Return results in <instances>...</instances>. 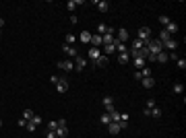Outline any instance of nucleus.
Returning a JSON list of instances; mask_svg holds the SVG:
<instances>
[{
	"label": "nucleus",
	"mask_w": 186,
	"mask_h": 138,
	"mask_svg": "<svg viewBox=\"0 0 186 138\" xmlns=\"http://www.w3.org/2000/svg\"><path fill=\"white\" fill-rule=\"evenodd\" d=\"M145 47L149 50V54H153V56H157V54H161V52H163V43H161L159 39H151Z\"/></svg>",
	"instance_id": "f257e3e1"
},
{
	"label": "nucleus",
	"mask_w": 186,
	"mask_h": 138,
	"mask_svg": "<svg viewBox=\"0 0 186 138\" xmlns=\"http://www.w3.org/2000/svg\"><path fill=\"white\" fill-rule=\"evenodd\" d=\"M137 39H141V41H143V46H147V43L151 41V29H149V27H141Z\"/></svg>",
	"instance_id": "f03ea898"
},
{
	"label": "nucleus",
	"mask_w": 186,
	"mask_h": 138,
	"mask_svg": "<svg viewBox=\"0 0 186 138\" xmlns=\"http://www.w3.org/2000/svg\"><path fill=\"white\" fill-rule=\"evenodd\" d=\"M72 64H75V70H77V72H83V70L87 68V60H85L83 56L72 58Z\"/></svg>",
	"instance_id": "7ed1b4c3"
},
{
	"label": "nucleus",
	"mask_w": 186,
	"mask_h": 138,
	"mask_svg": "<svg viewBox=\"0 0 186 138\" xmlns=\"http://www.w3.org/2000/svg\"><path fill=\"white\" fill-rule=\"evenodd\" d=\"M163 31H165V33H168L170 37H172V35H176V33H178V23H174V21H170V23L165 25V27H163Z\"/></svg>",
	"instance_id": "20e7f679"
},
{
	"label": "nucleus",
	"mask_w": 186,
	"mask_h": 138,
	"mask_svg": "<svg viewBox=\"0 0 186 138\" xmlns=\"http://www.w3.org/2000/svg\"><path fill=\"white\" fill-rule=\"evenodd\" d=\"M62 52L66 54V56H72V58H77V56H79L77 47H75V46H68V43H62Z\"/></svg>",
	"instance_id": "39448f33"
},
{
	"label": "nucleus",
	"mask_w": 186,
	"mask_h": 138,
	"mask_svg": "<svg viewBox=\"0 0 186 138\" xmlns=\"http://www.w3.org/2000/svg\"><path fill=\"white\" fill-rule=\"evenodd\" d=\"M56 91L58 93H66L68 91V81H66V78H58V82H56Z\"/></svg>",
	"instance_id": "423d86ee"
},
{
	"label": "nucleus",
	"mask_w": 186,
	"mask_h": 138,
	"mask_svg": "<svg viewBox=\"0 0 186 138\" xmlns=\"http://www.w3.org/2000/svg\"><path fill=\"white\" fill-rule=\"evenodd\" d=\"M130 39V33H128V29H118V41H120V43H126V41Z\"/></svg>",
	"instance_id": "0eeeda50"
},
{
	"label": "nucleus",
	"mask_w": 186,
	"mask_h": 138,
	"mask_svg": "<svg viewBox=\"0 0 186 138\" xmlns=\"http://www.w3.org/2000/svg\"><path fill=\"white\" fill-rule=\"evenodd\" d=\"M58 68H60V70H66V72H70V70H75V64L70 62V60H60V62H58Z\"/></svg>",
	"instance_id": "6e6552de"
},
{
	"label": "nucleus",
	"mask_w": 186,
	"mask_h": 138,
	"mask_svg": "<svg viewBox=\"0 0 186 138\" xmlns=\"http://www.w3.org/2000/svg\"><path fill=\"white\" fill-rule=\"evenodd\" d=\"M101 105L105 107V111H112V109H114V99H112L110 95H105V97L101 99Z\"/></svg>",
	"instance_id": "1a4fd4ad"
},
{
	"label": "nucleus",
	"mask_w": 186,
	"mask_h": 138,
	"mask_svg": "<svg viewBox=\"0 0 186 138\" xmlns=\"http://www.w3.org/2000/svg\"><path fill=\"white\" fill-rule=\"evenodd\" d=\"M89 46H91V47H97V50H99V47L104 46V39H101V35H97V33L91 35V43H89Z\"/></svg>",
	"instance_id": "9d476101"
},
{
	"label": "nucleus",
	"mask_w": 186,
	"mask_h": 138,
	"mask_svg": "<svg viewBox=\"0 0 186 138\" xmlns=\"http://www.w3.org/2000/svg\"><path fill=\"white\" fill-rule=\"evenodd\" d=\"M54 134H56L58 138H66V136H68V128H66V126H58L56 130H54Z\"/></svg>",
	"instance_id": "9b49d317"
},
{
	"label": "nucleus",
	"mask_w": 186,
	"mask_h": 138,
	"mask_svg": "<svg viewBox=\"0 0 186 138\" xmlns=\"http://www.w3.org/2000/svg\"><path fill=\"white\" fill-rule=\"evenodd\" d=\"M95 6H97L99 12H105L108 8H110V2H108V0H97V2H95Z\"/></svg>",
	"instance_id": "f8f14e48"
},
{
	"label": "nucleus",
	"mask_w": 186,
	"mask_h": 138,
	"mask_svg": "<svg viewBox=\"0 0 186 138\" xmlns=\"http://www.w3.org/2000/svg\"><path fill=\"white\" fill-rule=\"evenodd\" d=\"M93 66H95V68H99V66H105V64H108V56H104V54H101V56L97 58V60H93Z\"/></svg>",
	"instance_id": "ddd939ff"
},
{
	"label": "nucleus",
	"mask_w": 186,
	"mask_h": 138,
	"mask_svg": "<svg viewBox=\"0 0 186 138\" xmlns=\"http://www.w3.org/2000/svg\"><path fill=\"white\" fill-rule=\"evenodd\" d=\"M141 82H143V87H145V89H153V87H155V81H153V76L141 78Z\"/></svg>",
	"instance_id": "4468645a"
},
{
	"label": "nucleus",
	"mask_w": 186,
	"mask_h": 138,
	"mask_svg": "<svg viewBox=\"0 0 186 138\" xmlns=\"http://www.w3.org/2000/svg\"><path fill=\"white\" fill-rule=\"evenodd\" d=\"M87 56H89V58H91V62H93V60H97V58H99V56H101V52H99L97 47H89V52H87Z\"/></svg>",
	"instance_id": "2eb2a0df"
},
{
	"label": "nucleus",
	"mask_w": 186,
	"mask_h": 138,
	"mask_svg": "<svg viewBox=\"0 0 186 138\" xmlns=\"http://www.w3.org/2000/svg\"><path fill=\"white\" fill-rule=\"evenodd\" d=\"M133 64L137 66V70H143L147 62H145V58H133Z\"/></svg>",
	"instance_id": "dca6fc26"
},
{
	"label": "nucleus",
	"mask_w": 186,
	"mask_h": 138,
	"mask_svg": "<svg viewBox=\"0 0 186 138\" xmlns=\"http://www.w3.org/2000/svg\"><path fill=\"white\" fill-rule=\"evenodd\" d=\"M163 47H168L170 52H176V47H178V43H176L174 39H165V41H163Z\"/></svg>",
	"instance_id": "f3484780"
},
{
	"label": "nucleus",
	"mask_w": 186,
	"mask_h": 138,
	"mask_svg": "<svg viewBox=\"0 0 186 138\" xmlns=\"http://www.w3.org/2000/svg\"><path fill=\"white\" fill-rule=\"evenodd\" d=\"M105 114L110 115V122H120V111H116V109H112V111H105Z\"/></svg>",
	"instance_id": "a211bd4d"
},
{
	"label": "nucleus",
	"mask_w": 186,
	"mask_h": 138,
	"mask_svg": "<svg viewBox=\"0 0 186 138\" xmlns=\"http://www.w3.org/2000/svg\"><path fill=\"white\" fill-rule=\"evenodd\" d=\"M83 4V0H68V2H66V8H68V11H75L77 6H81Z\"/></svg>",
	"instance_id": "6ab92c4d"
},
{
	"label": "nucleus",
	"mask_w": 186,
	"mask_h": 138,
	"mask_svg": "<svg viewBox=\"0 0 186 138\" xmlns=\"http://www.w3.org/2000/svg\"><path fill=\"white\" fill-rule=\"evenodd\" d=\"M108 132H110V134H118V132H120V126H118L116 122H110V124H108Z\"/></svg>",
	"instance_id": "aec40b11"
},
{
	"label": "nucleus",
	"mask_w": 186,
	"mask_h": 138,
	"mask_svg": "<svg viewBox=\"0 0 186 138\" xmlns=\"http://www.w3.org/2000/svg\"><path fill=\"white\" fill-rule=\"evenodd\" d=\"M79 41H81V43H91V33H89V31H83Z\"/></svg>",
	"instance_id": "412c9836"
},
{
	"label": "nucleus",
	"mask_w": 186,
	"mask_h": 138,
	"mask_svg": "<svg viewBox=\"0 0 186 138\" xmlns=\"http://www.w3.org/2000/svg\"><path fill=\"white\" fill-rule=\"evenodd\" d=\"M155 62H159V64H165V62H168V54H165V50H163L161 54H157V56H155Z\"/></svg>",
	"instance_id": "4be33fe9"
},
{
	"label": "nucleus",
	"mask_w": 186,
	"mask_h": 138,
	"mask_svg": "<svg viewBox=\"0 0 186 138\" xmlns=\"http://www.w3.org/2000/svg\"><path fill=\"white\" fill-rule=\"evenodd\" d=\"M114 47H116L118 54H126V52H128V50H126V43H120V41H116V43H114Z\"/></svg>",
	"instance_id": "5701e85b"
},
{
	"label": "nucleus",
	"mask_w": 186,
	"mask_h": 138,
	"mask_svg": "<svg viewBox=\"0 0 186 138\" xmlns=\"http://www.w3.org/2000/svg\"><path fill=\"white\" fill-rule=\"evenodd\" d=\"M141 47H145L141 39H133V41H130V50H141Z\"/></svg>",
	"instance_id": "b1692460"
},
{
	"label": "nucleus",
	"mask_w": 186,
	"mask_h": 138,
	"mask_svg": "<svg viewBox=\"0 0 186 138\" xmlns=\"http://www.w3.org/2000/svg\"><path fill=\"white\" fill-rule=\"evenodd\" d=\"M149 115L155 118V120H159V118H161V109H159V107H153V109H149Z\"/></svg>",
	"instance_id": "393cba45"
},
{
	"label": "nucleus",
	"mask_w": 186,
	"mask_h": 138,
	"mask_svg": "<svg viewBox=\"0 0 186 138\" xmlns=\"http://www.w3.org/2000/svg\"><path fill=\"white\" fill-rule=\"evenodd\" d=\"M101 47H104V56H112V54L116 52V47H114V46H101Z\"/></svg>",
	"instance_id": "a878e982"
},
{
	"label": "nucleus",
	"mask_w": 186,
	"mask_h": 138,
	"mask_svg": "<svg viewBox=\"0 0 186 138\" xmlns=\"http://www.w3.org/2000/svg\"><path fill=\"white\" fill-rule=\"evenodd\" d=\"M128 60H130L128 52L126 54H118V62H120V64H128Z\"/></svg>",
	"instance_id": "bb28decb"
},
{
	"label": "nucleus",
	"mask_w": 186,
	"mask_h": 138,
	"mask_svg": "<svg viewBox=\"0 0 186 138\" xmlns=\"http://www.w3.org/2000/svg\"><path fill=\"white\" fill-rule=\"evenodd\" d=\"M108 29H110V27H108L105 23H99V25H97V35H104V33H108Z\"/></svg>",
	"instance_id": "cd10ccee"
},
{
	"label": "nucleus",
	"mask_w": 186,
	"mask_h": 138,
	"mask_svg": "<svg viewBox=\"0 0 186 138\" xmlns=\"http://www.w3.org/2000/svg\"><path fill=\"white\" fill-rule=\"evenodd\" d=\"M172 91H174L176 95H180V93L184 91V85H182V82H176V85H174V89H172Z\"/></svg>",
	"instance_id": "c85d7f7f"
},
{
	"label": "nucleus",
	"mask_w": 186,
	"mask_h": 138,
	"mask_svg": "<svg viewBox=\"0 0 186 138\" xmlns=\"http://www.w3.org/2000/svg\"><path fill=\"white\" fill-rule=\"evenodd\" d=\"M176 64H178V68H180V70H186V60H184V58H178Z\"/></svg>",
	"instance_id": "c756f323"
},
{
	"label": "nucleus",
	"mask_w": 186,
	"mask_h": 138,
	"mask_svg": "<svg viewBox=\"0 0 186 138\" xmlns=\"http://www.w3.org/2000/svg\"><path fill=\"white\" fill-rule=\"evenodd\" d=\"M33 115H35V114H33L31 109H25V111H23V120H27V122H29L31 118H33Z\"/></svg>",
	"instance_id": "7c9ffc66"
},
{
	"label": "nucleus",
	"mask_w": 186,
	"mask_h": 138,
	"mask_svg": "<svg viewBox=\"0 0 186 138\" xmlns=\"http://www.w3.org/2000/svg\"><path fill=\"white\" fill-rule=\"evenodd\" d=\"M99 124H105V126H108V124H110V115H108V114H101V118H99Z\"/></svg>",
	"instance_id": "2f4dec72"
},
{
	"label": "nucleus",
	"mask_w": 186,
	"mask_h": 138,
	"mask_svg": "<svg viewBox=\"0 0 186 138\" xmlns=\"http://www.w3.org/2000/svg\"><path fill=\"white\" fill-rule=\"evenodd\" d=\"M75 41H77V37H75L72 33H68V35H66V41H64V43H68V46H72Z\"/></svg>",
	"instance_id": "473e14b6"
},
{
	"label": "nucleus",
	"mask_w": 186,
	"mask_h": 138,
	"mask_svg": "<svg viewBox=\"0 0 186 138\" xmlns=\"http://www.w3.org/2000/svg\"><path fill=\"white\" fill-rule=\"evenodd\" d=\"M29 122H33L35 126H40V124H41V122H44V120H41V115H37V114H35V115H33V118H31Z\"/></svg>",
	"instance_id": "72a5a7b5"
},
{
	"label": "nucleus",
	"mask_w": 186,
	"mask_h": 138,
	"mask_svg": "<svg viewBox=\"0 0 186 138\" xmlns=\"http://www.w3.org/2000/svg\"><path fill=\"white\" fill-rule=\"evenodd\" d=\"M170 21H172V19H170V17H165V15H161V17H159V23H161L163 27H165V25H168Z\"/></svg>",
	"instance_id": "f704fd0d"
},
{
	"label": "nucleus",
	"mask_w": 186,
	"mask_h": 138,
	"mask_svg": "<svg viewBox=\"0 0 186 138\" xmlns=\"http://www.w3.org/2000/svg\"><path fill=\"white\" fill-rule=\"evenodd\" d=\"M141 74H143V78H147V76H151V68H147V66H145V68L141 70Z\"/></svg>",
	"instance_id": "c9c22d12"
},
{
	"label": "nucleus",
	"mask_w": 186,
	"mask_h": 138,
	"mask_svg": "<svg viewBox=\"0 0 186 138\" xmlns=\"http://www.w3.org/2000/svg\"><path fill=\"white\" fill-rule=\"evenodd\" d=\"M25 128H27L29 132H35V130H37V126H35L33 122H27V126H25Z\"/></svg>",
	"instance_id": "e433bc0d"
},
{
	"label": "nucleus",
	"mask_w": 186,
	"mask_h": 138,
	"mask_svg": "<svg viewBox=\"0 0 186 138\" xmlns=\"http://www.w3.org/2000/svg\"><path fill=\"white\" fill-rule=\"evenodd\" d=\"M153 107H157V105H155V99H149V101H147V109H153Z\"/></svg>",
	"instance_id": "4c0bfd02"
},
{
	"label": "nucleus",
	"mask_w": 186,
	"mask_h": 138,
	"mask_svg": "<svg viewBox=\"0 0 186 138\" xmlns=\"http://www.w3.org/2000/svg\"><path fill=\"white\" fill-rule=\"evenodd\" d=\"M56 128H58V124H56V122H48V130H56Z\"/></svg>",
	"instance_id": "58836bf2"
},
{
	"label": "nucleus",
	"mask_w": 186,
	"mask_h": 138,
	"mask_svg": "<svg viewBox=\"0 0 186 138\" xmlns=\"http://www.w3.org/2000/svg\"><path fill=\"white\" fill-rule=\"evenodd\" d=\"M133 76L137 78V81H141V78H143V74H141V70H137V72H133Z\"/></svg>",
	"instance_id": "ea45409f"
},
{
	"label": "nucleus",
	"mask_w": 186,
	"mask_h": 138,
	"mask_svg": "<svg viewBox=\"0 0 186 138\" xmlns=\"http://www.w3.org/2000/svg\"><path fill=\"white\" fill-rule=\"evenodd\" d=\"M77 23H79V19H77L75 15H70V25H77Z\"/></svg>",
	"instance_id": "a19ab883"
},
{
	"label": "nucleus",
	"mask_w": 186,
	"mask_h": 138,
	"mask_svg": "<svg viewBox=\"0 0 186 138\" xmlns=\"http://www.w3.org/2000/svg\"><path fill=\"white\" fill-rule=\"evenodd\" d=\"M17 124H19V126H21V128H25V126H27V120H23V118H21V120H19Z\"/></svg>",
	"instance_id": "79ce46f5"
},
{
	"label": "nucleus",
	"mask_w": 186,
	"mask_h": 138,
	"mask_svg": "<svg viewBox=\"0 0 186 138\" xmlns=\"http://www.w3.org/2000/svg\"><path fill=\"white\" fill-rule=\"evenodd\" d=\"M48 138H58V136H56V134H54L52 130H48Z\"/></svg>",
	"instance_id": "37998d69"
},
{
	"label": "nucleus",
	"mask_w": 186,
	"mask_h": 138,
	"mask_svg": "<svg viewBox=\"0 0 186 138\" xmlns=\"http://www.w3.org/2000/svg\"><path fill=\"white\" fill-rule=\"evenodd\" d=\"M2 27H4V19L0 17V31H2Z\"/></svg>",
	"instance_id": "c03bdc74"
},
{
	"label": "nucleus",
	"mask_w": 186,
	"mask_h": 138,
	"mask_svg": "<svg viewBox=\"0 0 186 138\" xmlns=\"http://www.w3.org/2000/svg\"><path fill=\"white\" fill-rule=\"evenodd\" d=\"M0 128H2V120H0Z\"/></svg>",
	"instance_id": "a18cd8bd"
},
{
	"label": "nucleus",
	"mask_w": 186,
	"mask_h": 138,
	"mask_svg": "<svg viewBox=\"0 0 186 138\" xmlns=\"http://www.w3.org/2000/svg\"><path fill=\"white\" fill-rule=\"evenodd\" d=\"M0 35H2V31H0Z\"/></svg>",
	"instance_id": "49530a36"
}]
</instances>
